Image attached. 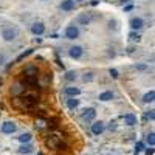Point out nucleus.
I'll return each mask as SVG.
<instances>
[{
  "mask_svg": "<svg viewBox=\"0 0 155 155\" xmlns=\"http://www.w3.org/2000/svg\"><path fill=\"white\" fill-rule=\"evenodd\" d=\"M39 104V98L36 95H23V96H19L14 99V106L17 109H33Z\"/></svg>",
  "mask_w": 155,
  "mask_h": 155,
  "instance_id": "obj_1",
  "label": "nucleus"
},
{
  "mask_svg": "<svg viewBox=\"0 0 155 155\" xmlns=\"http://www.w3.org/2000/svg\"><path fill=\"white\" fill-rule=\"evenodd\" d=\"M17 34H19V31H17V28H14V27H5V28L2 30V39H3L5 42L16 41Z\"/></svg>",
  "mask_w": 155,
  "mask_h": 155,
  "instance_id": "obj_2",
  "label": "nucleus"
},
{
  "mask_svg": "<svg viewBox=\"0 0 155 155\" xmlns=\"http://www.w3.org/2000/svg\"><path fill=\"white\" fill-rule=\"evenodd\" d=\"M45 146H47L48 149H61V147H64L62 140H61L58 135H48V137L45 138Z\"/></svg>",
  "mask_w": 155,
  "mask_h": 155,
  "instance_id": "obj_3",
  "label": "nucleus"
},
{
  "mask_svg": "<svg viewBox=\"0 0 155 155\" xmlns=\"http://www.w3.org/2000/svg\"><path fill=\"white\" fill-rule=\"evenodd\" d=\"M65 37L70 39V41H74V39L79 37V28H78V25H68L65 28Z\"/></svg>",
  "mask_w": 155,
  "mask_h": 155,
  "instance_id": "obj_4",
  "label": "nucleus"
},
{
  "mask_svg": "<svg viewBox=\"0 0 155 155\" xmlns=\"http://www.w3.org/2000/svg\"><path fill=\"white\" fill-rule=\"evenodd\" d=\"M16 130H17V124L14 121H5L2 124V134L5 135H12Z\"/></svg>",
  "mask_w": 155,
  "mask_h": 155,
  "instance_id": "obj_5",
  "label": "nucleus"
},
{
  "mask_svg": "<svg viewBox=\"0 0 155 155\" xmlns=\"http://www.w3.org/2000/svg\"><path fill=\"white\" fill-rule=\"evenodd\" d=\"M82 54H84V48L79 47V45H73V47L68 50V56H70L71 59H81Z\"/></svg>",
  "mask_w": 155,
  "mask_h": 155,
  "instance_id": "obj_6",
  "label": "nucleus"
},
{
  "mask_svg": "<svg viewBox=\"0 0 155 155\" xmlns=\"http://www.w3.org/2000/svg\"><path fill=\"white\" fill-rule=\"evenodd\" d=\"M106 130V124L102 121H93L92 123V134L93 135H101Z\"/></svg>",
  "mask_w": 155,
  "mask_h": 155,
  "instance_id": "obj_7",
  "label": "nucleus"
},
{
  "mask_svg": "<svg viewBox=\"0 0 155 155\" xmlns=\"http://www.w3.org/2000/svg\"><path fill=\"white\" fill-rule=\"evenodd\" d=\"M81 118H82L84 121H93V120L96 118V110H95L93 107L85 109V110L82 112V115H81Z\"/></svg>",
  "mask_w": 155,
  "mask_h": 155,
  "instance_id": "obj_8",
  "label": "nucleus"
},
{
  "mask_svg": "<svg viewBox=\"0 0 155 155\" xmlns=\"http://www.w3.org/2000/svg\"><path fill=\"white\" fill-rule=\"evenodd\" d=\"M31 33H33L34 36H42V34L45 33V25H44L42 22L33 23V25H31Z\"/></svg>",
  "mask_w": 155,
  "mask_h": 155,
  "instance_id": "obj_9",
  "label": "nucleus"
},
{
  "mask_svg": "<svg viewBox=\"0 0 155 155\" xmlns=\"http://www.w3.org/2000/svg\"><path fill=\"white\" fill-rule=\"evenodd\" d=\"M130 28H132V31H138V30H141L144 27V20L141 19V17H134V19H130Z\"/></svg>",
  "mask_w": 155,
  "mask_h": 155,
  "instance_id": "obj_10",
  "label": "nucleus"
},
{
  "mask_svg": "<svg viewBox=\"0 0 155 155\" xmlns=\"http://www.w3.org/2000/svg\"><path fill=\"white\" fill-rule=\"evenodd\" d=\"M22 85H28V87H39L37 76H25L22 79Z\"/></svg>",
  "mask_w": 155,
  "mask_h": 155,
  "instance_id": "obj_11",
  "label": "nucleus"
},
{
  "mask_svg": "<svg viewBox=\"0 0 155 155\" xmlns=\"http://www.w3.org/2000/svg\"><path fill=\"white\" fill-rule=\"evenodd\" d=\"M92 22V14L90 12H81L78 16V25H90Z\"/></svg>",
  "mask_w": 155,
  "mask_h": 155,
  "instance_id": "obj_12",
  "label": "nucleus"
},
{
  "mask_svg": "<svg viewBox=\"0 0 155 155\" xmlns=\"http://www.w3.org/2000/svg\"><path fill=\"white\" fill-rule=\"evenodd\" d=\"M74 6H76L74 0H62L61 2V9L62 11H73Z\"/></svg>",
  "mask_w": 155,
  "mask_h": 155,
  "instance_id": "obj_13",
  "label": "nucleus"
},
{
  "mask_svg": "<svg viewBox=\"0 0 155 155\" xmlns=\"http://www.w3.org/2000/svg\"><path fill=\"white\" fill-rule=\"evenodd\" d=\"M64 93H65L68 98H76V96L81 95V90L78 87H67L65 90H64Z\"/></svg>",
  "mask_w": 155,
  "mask_h": 155,
  "instance_id": "obj_14",
  "label": "nucleus"
},
{
  "mask_svg": "<svg viewBox=\"0 0 155 155\" xmlns=\"http://www.w3.org/2000/svg\"><path fill=\"white\" fill-rule=\"evenodd\" d=\"M124 124L126 126H135L137 124V115H134L132 112H129L124 115Z\"/></svg>",
  "mask_w": 155,
  "mask_h": 155,
  "instance_id": "obj_15",
  "label": "nucleus"
},
{
  "mask_svg": "<svg viewBox=\"0 0 155 155\" xmlns=\"http://www.w3.org/2000/svg\"><path fill=\"white\" fill-rule=\"evenodd\" d=\"M17 140H19L20 144H28L30 141L33 140V135H31L30 132H25V134H22L20 137H17Z\"/></svg>",
  "mask_w": 155,
  "mask_h": 155,
  "instance_id": "obj_16",
  "label": "nucleus"
},
{
  "mask_svg": "<svg viewBox=\"0 0 155 155\" xmlns=\"http://www.w3.org/2000/svg\"><path fill=\"white\" fill-rule=\"evenodd\" d=\"M33 150H34V147L30 143L28 144H22L19 147V153H22V155H30V153H33Z\"/></svg>",
  "mask_w": 155,
  "mask_h": 155,
  "instance_id": "obj_17",
  "label": "nucleus"
},
{
  "mask_svg": "<svg viewBox=\"0 0 155 155\" xmlns=\"http://www.w3.org/2000/svg\"><path fill=\"white\" fill-rule=\"evenodd\" d=\"M113 92H110V90H107V92H102V93H99V101H102V102H107V101H112L113 99Z\"/></svg>",
  "mask_w": 155,
  "mask_h": 155,
  "instance_id": "obj_18",
  "label": "nucleus"
},
{
  "mask_svg": "<svg viewBox=\"0 0 155 155\" xmlns=\"http://www.w3.org/2000/svg\"><path fill=\"white\" fill-rule=\"evenodd\" d=\"M78 106H79V99H78V98H68V99H67V107H68L70 110L78 109Z\"/></svg>",
  "mask_w": 155,
  "mask_h": 155,
  "instance_id": "obj_19",
  "label": "nucleus"
},
{
  "mask_svg": "<svg viewBox=\"0 0 155 155\" xmlns=\"http://www.w3.org/2000/svg\"><path fill=\"white\" fill-rule=\"evenodd\" d=\"M37 73H39V70L34 65H30V67H27V68L23 70V74L25 76H37Z\"/></svg>",
  "mask_w": 155,
  "mask_h": 155,
  "instance_id": "obj_20",
  "label": "nucleus"
},
{
  "mask_svg": "<svg viewBox=\"0 0 155 155\" xmlns=\"http://www.w3.org/2000/svg\"><path fill=\"white\" fill-rule=\"evenodd\" d=\"M153 99H155V92H153V90H149V92L143 96V102H146V104L153 102Z\"/></svg>",
  "mask_w": 155,
  "mask_h": 155,
  "instance_id": "obj_21",
  "label": "nucleus"
},
{
  "mask_svg": "<svg viewBox=\"0 0 155 155\" xmlns=\"http://www.w3.org/2000/svg\"><path fill=\"white\" fill-rule=\"evenodd\" d=\"M76 78H78V73L73 71V70L65 73V79H67V81H76Z\"/></svg>",
  "mask_w": 155,
  "mask_h": 155,
  "instance_id": "obj_22",
  "label": "nucleus"
},
{
  "mask_svg": "<svg viewBox=\"0 0 155 155\" xmlns=\"http://www.w3.org/2000/svg\"><path fill=\"white\" fill-rule=\"evenodd\" d=\"M146 143H147L150 147H153V144H155V135H153V132H150V134L146 137Z\"/></svg>",
  "mask_w": 155,
  "mask_h": 155,
  "instance_id": "obj_23",
  "label": "nucleus"
},
{
  "mask_svg": "<svg viewBox=\"0 0 155 155\" xmlns=\"http://www.w3.org/2000/svg\"><path fill=\"white\" fill-rule=\"evenodd\" d=\"M141 150H144V143H143V141H138V143L135 144V152H137V155H138V152H141Z\"/></svg>",
  "mask_w": 155,
  "mask_h": 155,
  "instance_id": "obj_24",
  "label": "nucleus"
},
{
  "mask_svg": "<svg viewBox=\"0 0 155 155\" xmlns=\"http://www.w3.org/2000/svg\"><path fill=\"white\" fill-rule=\"evenodd\" d=\"M82 81H84V82H92V81H93V73H85V74L82 76Z\"/></svg>",
  "mask_w": 155,
  "mask_h": 155,
  "instance_id": "obj_25",
  "label": "nucleus"
},
{
  "mask_svg": "<svg viewBox=\"0 0 155 155\" xmlns=\"http://www.w3.org/2000/svg\"><path fill=\"white\" fill-rule=\"evenodd\" d=\"M31 53H33V50H28V51H25V53H22V54H20V56H19V58L16 59V62H20V61H23L25 58H27L28 54H31Z\"/></svg>",
  "mask_w": 155,
  "mask_h": 155,
  "instance_id": "obj_26",
  "label": "nucleus"
},
{
  "mask_svg": "<svg viewBox=\"0 0 155 155\" xmlns=\"http://www.w3.org/2000/svg\"><path fill=\"white\" fill-rule=\"evenodd\" d=\"M129 37H130V41H140V34L135 33V31H132L130 34H129Z\"/></svg>",
  "mask_w": 155,
  "mask_h": 155,
  "instance_id": "obj_27",
  "label": "nucleus"
},
{
  "mask_svg": "<svg viewBox=\"0 0 155 155\" xmlns=\"http://www.w3.org/2000/svg\"><path fill=\"white\" fill-rule=\"evenodd\" d=\"M135 68L140 70V71H144V70H147V65H146V64H137Z\"/></svg>",
  "mask_w": 155,
  "mask_h": 155,
  "instance_id": "obj_28",
  "label": "nucleus"
},
{
  "mask_svg": "<svg viewBox=\"0 0 155 155\" xmlns=\"http://www.w3.org/2000/svg\"><path fill=\"white\" fill-rule=\"evenodd\" d=\"M147 120H150V121L153 120V110H149V112L144 115V121H147Z\"/></svg>",
  "mask_w": 155,
  "mask_h": 155,
  "instance_id": "obj_29",
  "label": "nucleus"
},
{
  "mask_svg": "<svg viewBox=\"0 0 155 155\" xmlns=\"http://www.w3.org/2000/svg\"><path fill=\"white\" fill-rule=\"evenodd\" d=\"M109 73H110V76H112V78H115V79L120 76V73H118V70H116V68H110V71H109Z\"/></svg>",
  "mask_w": 155,
  "mask_h": 155,
  "instance_id": "obj_30",
  "label": "nucleus"
},
{
  "mask_svg": "<svg viewBox=\"0 0 155 155\" xmlns=\"http://www.w3.org/2000/svg\"><path fill=\"white\" fill-rule=\"evenodd\" d=\"M146 155H153V147H146Z\"/></svg>",
  "mask_w": 155,
  "mask_h": 155,
  "instance_id": "obj_31",
  "label": "nucleus"
},
{
  "mask_svg": "<svg viewBox=\"0 0 155 155\" xmlns=\"http://www.w3.org/2000/svg\"><path fill=\"white\" fill-rule=\"evenodd\" d=\"M5 64V54H0V65H3Z\"/></svg>",
  "mask_w": 155,
  "mask_h": 155,
  "instance_id": "obj_32",
  "label": "nucleus"
},
{
  "mask_svg": "<svg viewBox=\"0 0 155 155\" xmlns=\"http://www.w3.org/2000/svg\"><path fill=\"white\" fill-rule=\"evenodd\" d=\"M115 124H116L115 121H113V123H110V130H112V129H116V126H115Z\"/></svg>",
  "mask_w": 155,
  "mask_h": 155,
  "instance_id": "obj_33",
  "label": "nucleus"
},
{
  "mask_svg": "<svg viewBox=\"0 0 155 155\" xmlns=\"http://www.w3.org/2000/svg\"><path fill=\"white\" fill-rule=\"evenodd\" d=\"M74 2H82V0H74Z\"/></svg>",
  "mask_w": 155,
  "mask_h": 155,
  "instance_id": "obj_34",
  "label": "nucleus"
},
{
  "mask_svg": "<svg viewBox=\"0 0 155 155\" xmlns=\"http://www.w3.org/2000/svg\"><path fill=\"white\" fill-rule=\"evenodd\" d=\"M0 85H2V79H0Z\"/></svg>",
  "mask_w": 155,
  "mask_h": 155,
  "instance_id": "obj_35",
  "label": "nucleus"
},
{
  "mask_svg": "<svg viewBox=\"0 0 155 155\" xmlns=\"http://www.w3.org/2000/svg\"><path fill=\"white\" fill-rule=\"evenodd\" d=\"M44 2H45V0H44Z\"/></svg>",
  "mask_w": 155,
  "mask_h": 155,
  "instance_id": "obj_36",
  "label": "nucleus"
}]
</instances>
